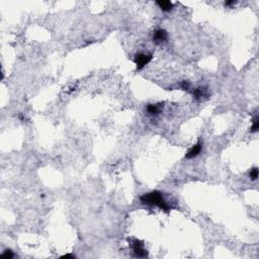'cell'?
Instances as JSON below:
<instances>
[{
  "mask_svg": "<svg viewBox=\"0 0 259 259\" xmlns=\"http://www.w3.org/2000/svg\"><path fill=\"white\" fill-rule=\"evenodd\" d=\"M152 60V55L151 54H144V53H140L137 54L136 57H135V63L137 65V68L142 69L145 66L148 64V63Z\"/></svg>",
  "mask_w": 259,
  "mask_h": 259,
  "instance_id": "obj_2",
  "label": "cell"
},
{
  "mask_svg": "<svg viewBox=\"0 0 259 259\" xmlns=\"http://www.w3.org/2000/svg\"><path fill=\"white\" fill-rule=\"evenodd\" d=\"M156 3H157L158 6L161 8V10H163V11H170L173 8V3L171 1H167V0L157 1Z\"/></svg>",
  "mask_w": 259,
  "mask_h": 259,
  "instance_id": "obj_6",
  "label": "cell"
},
{
  "mask_svg": "<svg viewBox=\"0 0 259 259\" xmlns=\"http://www.w3.org/2000/svg\"><path fill=\"white\" fill-rule=\"evenodd\" d=\"M1 257L4 258V259H10V258L13 257V253L11 252L10 250H5L3 254L1 255Z\"/></svg>",
  "mask_w": 259,
  "mask_h": 259,
  "instance_id": "obj_11",
  "label": "cell"
},
{
  "mask_svg": "<svg viewBox=\"0 0 259 259\" xmlns=\"http://www.w3.org/2000/svg\"><path fill=\"white\" fill-rule=\"evenodd\" d=\"M250 178L252 180H256L258 178V169L257 168H253V169L250 171Z\"/></svg>",
  "mask_w": 259,
  "mask_h": 259,
  "instance_id": "obj_10",
  "label": "cell"
},
{
  "mask_svg": "<svg viewBox=\"0 0 259 259\" xmlns=\"http://www.w3.org/2000/svg\"><path fill=\"white\" fill-rule=\"evenodd\" d=\"M207 93H206V89L201 88V87H200V88H197L194 89L193 91V96L195 97V99H200L201 97H204V96H206Z\"/></svg>",
  "mask_w": 259,
  "mask_h": 259,
  "instance_id": "obj_8",
  "label": "cell"
},
{
  "mask_svg": "<svg viewBox=\"0 0 259 259\" xmlns=\"http://www.w3.org/2000/svg\"><path fill=\"white\" fill-rule=\"evenodd\" d=\"M167 40V32L164 29H158V31L155 32L154 35H153V41L157 44L163 43Z\"/></svg>",
  "mask_w": 259,
  "mask_h": 259,
  "instance_id": "obj_5",
  "label": "cell"
},
{
  "mask_svg": "<svg viewBox=\"0 0 259 259\" xmlns=\"http://www.w3.org/2000/svg\"><path fill=\"white\" fill-rule=\"evenodd\" d=\"M258 128H259V125H258V117L255 116L254 119H253V125H252V128H251V132L255 133V132L258 131Z\"/></svg>",
  "mask_w": 259,
  "mask_h": 259,
  "instance_id": "obj_9",
  "label": "cell"
},
{
  "mask_svg": "<svg viewBox=\"0 0 259 259\" xmlns=\"http://www.w3.org/2000/svg\"><path fill=\"white\" fill-rule=\"evenodd\" d=\"M233 4H236V2H235V1H227V2H225L226 6H231V5H233Z\"/></svg>",
  "mask_w": 259,
  "mask_h": 259,
  "instance_id": "obj_13",
  "label": "cell"
},
{
  "mask_svg": "<svg viewBox=\"0 0 259 259\" xmlns=\"http://www.w3.org/2000/svg\"><path fill=\"white\" fill-rule=\"evenodd\" d=\"M63 257H74V255H72V254H67V255H64V256H63Z\"/></svg>",
  "mask_w": 259,
  "mask_h": 259,
  "instance_id": "obj_14",
  "label": "cell"
},
{
  "mask_svg": "<svg viewBox=\"0 0 259 259\" xmlns=\"http://www.w3.org/2000/svg\"><path fill=\"white\" fill-rule=\"evenodd\" d=\"M140 200L143 204L156 206V207H160V209H162L163 210H166V212H168V210H170V206L166 203L163 195H162L161 192H159V191H152V192H150V193H145L141 197Z\"/></svg>",
  "mask_w": 259,
  "mask_h": 259,
  "instance_id": "obj_1",
  "label": "cell"
},
{
  "mask_svg": "<svg viewBox=\"0 0 259 259\" xmlns=\"http://www.w3.org/2000/svg\"><path fill=\"white\" fill-rule=\"evenodd\" d=\"M201 147H203V146H201V143H200V142L197 143L194 146H192V148L189 150L187 153H186L185 158H186V159H192V158L197 157V156L200 154V151H201Z\"/></svg>",
  "mask_w": 259,
  "mask_h": 259,
  "instance_id": "obj_4",
  "label": "cell"
},
{
  "mask_svg": "<svg viewBox=\"0 0 259 259\" xmlns=\"http://www.w3.org/2000/svg\"><path fill=\"white\" fill-rule=\"evenodd\" d=\"M160 105L158 104H149L147 106V111L150 114H157L159 111H160Z\"/></svg>",
  "mask_w": 259,
  "mask_h": 259,
  "instance_id": "obj_7",
  "label": "cell"
},
{
  "mask_svg": "<svg viewBox=\"0 0 259 259\" xmlns=\"http://www.w3.org/2000/svg\"><path fill=\"white\" fill-rule=\"evenodd\" d=\"M132 247H133L135 255L138 256V257H146V256L148 255V252H147V250L144 248V245L141 241L134 240V242L132 243Z\"/></svg>",
  "mask_w": 259,
  "mask_h": 259,
  "instance_id": "obj_3",
  "label": "cell"
},
{
  "mask_svg": "<svg viewBox=\"0 0 259 259\" xmlns=\"http://www.w3.org/2000/svg\"><path fill=\"white\" fill-rule=\"evenodd\" d=\"M181 88L183 90H188L190 88V84H189L188 81H183L182 84H181Z\"/></svg>",
  "mask_w": 259,
  "mask_h": 259,
  "instance_id": "obj_12",
  "label": "cell"
}]
</instances>
